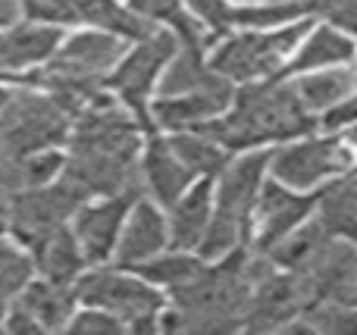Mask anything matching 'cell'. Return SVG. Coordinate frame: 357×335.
Returning <instances> with one entry per match:
<instances>
[{"label": "cell", "mask_w": 357, "mask_h": 335, "mask_svg": "<svg viewBox=\"0 0 357 335\" xmlns=\"http://www.w3.org/2000/svg\"><path fill=\"white\" fill-rule=\"evenodd\" d=\"M216 75V69H210L204 47H188L178 44V50L173 54V60L167 63V69L160 72L157 91L160 98H173V94H188L195 88H204L210 79Z\"/></svg>", "instance_id": "cell-25"}, {"label": "cell", "mask_w": 357, "mask_h": 335, "mask_svg": "<svg viewBox=\"0 0 357 335\" xmlns=\"http://www.w3.org/2000/svg\"><path fill=\"white\" fill-rule=\"evenodd\" d=\"M310 29H314V22L304 16L289 25H279V29H251L245 35H229L226 31L216 41L207 63L232 85L273 79V75L282 72L289 54Z\"/></svg>", "instance_id": "cell-3"}, {"label": "cell", "mask_w": 357, "mask_h": 335, "mask_svg": "<svg viewBox=\"0 0 357 335\" xmlns=\"http://www.w3.org/2000/svg\"><path fill=\"white\" fill-rule=\"evenodd\" d=\"M60 25L35 22V19L22 25H10V29L0 31V72H16V69L50 60V54L60 47Z\"/></svg>", "instance_id": "cell-18"}, {"label": "cell", "mask_w": 357, "mask_h": 335, "mask_svg": "<svg viewBox=\"0 0 357 335\" xmlns=\"http://www.w3.org/2000/svg\"><path fill=\"white\" fill-rule=\"evenodd\" d=\"M10 94H13V88H0V116H3L6 104H10Z\"/></svg>", "instance_id": "cell-35"}, {"label": "cell", "mask_w": 357, "mask_h": 335, "mask_svg": "<svg viewBox=\"0 0 357 335\" xmlns=\"http://www.w3.org/2000/svg\"><path fill=\"white\" fill-rule=\"evenodd\" d=\"M3 317H6V301L0 298V326H3Z\"/></svg>", "instance_id": "cell-36"}, {"label": "cell", "mask_w": 357, "mask_h": 335, "mask_svg": "<svg viewBox=\"0 0 357 335\" xmlns=\"http://www.w3.org/2000/svg\"><path fill=\"white\" fill-rule=\"evenodd\" d=\"M345 141L351 144V150H354V166H357V125H348V135H345Z\"/></svg>", "instance_id": "cell-34"}, {"label": "cell", "mask_w": 357, "mask_h": 335, "mask_svg": "<svg viewBox=\"0 0 357 335\" xmlns=\"http://www.w3.org/2000/svg\"><path fill=\"white\" fill-rule=\"evenodd\" d=\"M354 166V150L345 135H298L279 148H270L266 176L295 188V192H317L329 179Z\"/></svg>", "instance_id": "cell-6"}, {"label": "cell", "mask_w": 357, "mask_h": 335, "mask_svg": "<svg viewBox=\"0 0 357 335\" xmlns=\"http://www.w3.org/2000/svg\"><path fill=\"white\" fill-rule=\"evenodd\" d=\"M314 304L307 282L298 273L289 270H266L257 279V286L251 288V298L245 307V320L241 329L251 332H282L291 320H298L307 307Z\"/></svg>", "instance_id": "cell-10"}, {"label": "cell", "mask_w": 357, "mask_h": 335, "mask_svg": "<svg viewBox=\"0 0 357 335\" xmlns=\"http://www.w3.org/2000/svg\"><path fill=\"white\" fill-rule=\"evenodd\" d=\"M16 3H22V6H25V3H31V0H16Z\"/></svg>", "instance_id": "cell-38"}, {"label": "cell", "mask_w": 357, "mask_h": 335, "mask_svg": "<svg viewBox=\"0 0 357 335\" xmlns=\"http://www.w3.org/2000/svg\"><path fill=\"white\" fill-rule=\"evenodd\" d=\"M6 229H10V201L0 194V235H6Z\"/></svg>", "instance_id": "cell-33"}, {"label": "cell", "mask_w": 357, "mask_h": 335, "mask_svg": "<svg viewBox=\"0 0 357 335\" xmlns=\"http://www.w3.org/2000/svg\"><path fill=\"white\" fill-rule=\"evenodd\" d=\"M232 94H235V85L216 72L204 88L151 100L148 107L151 123H154V129H167V132L195 129V125H204L210 119H216L220 113H226L229 104H232Z\"/></svg>", "instance_id": "cell-13"}, {"label": "cell", "mask_w": 357, "mask_h": 335, "mask_svg": "<svg viewBox=\"0 0 357 335\" xmlns=\"http://www.w3.org/2000/svg\"><path fill=\"white\" fill-rule=\"evenodd\" d=\"M29 254H31V263H35V273L41 279L66 282V286H73L88 267L85 254H82L69 226H60L50 235H44L41 242H35L29 248Z\"/></svg>", "instance_id": "cell-22"}, {"label": "cell", "mask_w": 357, "mask_h": 335, "mask_svg": "<svg viewBox=\"0 0 357 335\" xmlns=\"http://www.w3.org/2000/svg\"><path fill=\"white\" fill-rule=\"evenodd\" d=\"M178 50V38L173 31H154L144 41H135V47H129L119 63L113 66V72L107 75V91L135 116V123L142 125L144 135H154V123H151V94L157 91L160 72L167 69V63L173 60Z\"/></svg>", "instance_id": "cell-5"}, {"label": "cell", "mask_w": 357, "mask_h": 335, "mask_svg": "<svg viewBox=\"0 0 357 335\" xmlns=\"http://www.w3.org/2000/svg\"><path fill=\"white\" fill-rule=\"evenodd\" d=\"M310 13L323 16L326 25L345 31L348 38L357 35V0H307Z\"/></svg>", "instance_id": "cell-31"}, {"label": "cell", "mask_w": 357, "mask_h": 335, "mask_svg": "<svg viewBox=\"0 0 357 335\" xmlns=\"http://www.w3.org/2000/svg\"><path fill=\"white\" fill-rule=\"evenodd\" d=\"M22 10L35 22L60 25V29H66V25H88V29L119 35L126 41H144L154 31H160L154 22L142 19L126 3H119V0H31Z\"/></svg>", "instance_id": "cell-9"}, {"label": "cell", "mask_w": 357, "mask_h": 335, "mask_svg": "<svg viewBox=\"0 0 357 335\" xmlns=\"http://www.w3.org/2000/svg\"><path fill=\"white\" fill-rule=\"evenodd\" d=\"M314 219L335 238L357 242V166L314 192Z\"/></svg>", "instance_id": "cell-19"}, {"label": "cell", "mask_w": 357, "mask_h": 335, "mask_svg": "<svg viewBox=\"0 0 357 335\" xmlns=\"http://www.w3.org/2000/svg\"><path fill=\"white\" fill-rule=\"evenodd\" d=\"M167 141H169V148L176 150L178 160H182L197 179H201V176H216L229 160H232V154H229L222 144H216L213 138L197 132V129L169 132Z\"/></svg>", "instance_id": "cell-27"}, {"label": "cell", "mask_w": 357, "mask_h": 335, "mask_svg": "<svg viewBox=\"0 0 357 335\" xmlns=\"http://www.w3.org/2000/svg\"><path fill=\"white\" fill-rule=\"evenodd\" d=\"M6 201H10V229L6 232L16 238V244H22L29 251L31 244L41 242L54 229L69 226L73 213L88 198L69 179L56 176V179L44 182V185L19 188V192L6 194Z\"/></svg>", "instance_id": "cell-8"}, {"label": "cell", "mask_w": 357, "mask_h": 335, "mask_svg": "<svg viewBox=\"0 0 357 335\" xmlns=\"http://www.w3.org/2000/svg\"><path fill=\"white\" fill-rule=\"evenodd\" d=\"M138 166H142V192H148L151 201L157 207H163V210L197 179L176 157V150L169 148L167 138H151L148 148L138 157Z\"/></svg>", "instance_id": "cell-17"}, {"label": "cell", "mask_w": 357, "mask_h": 335, "mask_svg": "<svg viewBox=\"0 0 357 335\" xmlns=\"http://www.w3.org/2000/svg\"><path fill=\"white\" fill-rule=\"evenodd\" d=\"M266 166H270V148H254L241 150L238 160H229L213 176V210L207 232L197 244V254L204 260H220L222 254L248 242V226L257 204V192L266 179Z\"/></svg>", "instance_id": "cell-2"}, {"label": "cell", "mask_w": 357, "mask_h": 335, "mask_svg": "<svg viewBox=\"0 0 357 335\" xmlns=\"http://www.w3.org/2000/svg\"><path fill=\"white\" fill-rule=\"evenodd\" d=\"M354 56H357V44L345 31L333 29V25H320V29H310L307 35L298 41V54L291 56V60H285L279 75L289 79V75H301V72H310V69L354 63Z\"/></svg>", "instance_id": "cell-21"}, {"label": "cell", "mask_w": 357, "mask_h": 335, "mask_svg": "<svg viewBox=\"0 0 357 335\" xmlns=\"http://www.w3.org/2000/svg\"><path fill=\"white\" fill-rule=\"evenodd\" d=\"M204 257L197 254V251H173V254H157L151 257V260L138 263V267H132L138 276H144V279L151 282V286H157L163 295H173L176 288L188 286L191 279H195L197 273L204 270Z\"/></svg>", "instance_id": "cell-26"}, {"label": "cell", "mask_w": 357, "mask_h": 335, "mask_svg": "<svg viewBox=\"0 0 357 335\" xmlns=\"http://www.w3.org/2000/svg\"><path fill=\"white\" fill-rule=\"evenodd\" d=\"M307 282L314 301L326 304H357V242L329 235L314 251L304 270H298Z\"/></svg>", "instance_id": "cell-12"}, {"label": "cell", "mask_w": 357, "mask_h": 335, "mask_svg": "<svg viewBox=\"0 0 357 335\" xmlns=\"http://www.w3.org/2000/svg\"><path fill=\"white\" fill-rule=\"evenodd\" d=\"M169 248V232H167V217L160 213V207L151 198H135L123 219V229H119L116 248H113L110 260L116 267H138V263L157 257L160 251Z\"/></svg>", "instance_id": "cell-15"}, {"label": "cell", "mask_w": 357, "mask_h": 335, "mask_svg": "<svg viewBox=\"0 0 357 335\" xmlns=\"http://www.w3.org/2000/svg\"><path fill=\"white\" fill-rule=\"evenodd\" d=\"M289 81L295 88L298 100L304 104V110H310L320 119L329 107H335L339 100L357 91V66L354 63H339V66L310 69L301 75H289Z\"/></svg>", "instance_id": "cell-20"}, {"label": "cell", "mask_w": 357, "mask_h": 335, "mask_svg": "<svg viewBox=\"0 0 357 335\" xmlns=\"http://www.w3.org/2000/svg\"><path fill=\"white\" fill-rule=\"evenodd\" d=\"M69 332H79V335H110V332H129L126 323L113 313L100 311V307H85V311H75L66 323Z\"/></svg>", "instance_id": "cell-30"}, {"label": "cell", "mask_w": 357, "mask_h": 335, "mask_svg": "<svg viewBox=\"0 0 357 335\" xmlns=\"http://www.w3.org/2000/svg\"><path fill=\"white\" fill-rule=\"evenodd\" d=\"M35 276L31 254L22 244H13L0 238V298L10 301L25 288V282Z\"/></svg>", "instance_id": "cell-29"}, {"label": "cell", "mask_w": 357, "mask_h": 335, "mask_svg": "<svg viewBox=\"0 0 357 335\" xmlns=\"http://www.w3.org/2000/svg\"><path fill=\"white\" fill-rule=\"evenodd\" d=\"M132 13H138L142 19L154 22L157 29L167 25L169 31L178 38V44H188V47H204L207 50L210 44H216L220 38L201 22V19L191 16V10L182 3V0H129Z\"/></svg>", "instance_id": "cell-24"}, {"label": "cell", "mask_w": 357, "mask_h": 335, "mask_svg": "<svg viewBox=\"0 0 357 335\" xmlns=\"http://www.w3.org/2000/svg\"><path fill=\"white\" fill-rule=\"evenodd\" d=\"M167 232L173 251H197L213 210V176L195 179L182 194L167 207Z\"/></svg>", "instance_id": "cell-16"}, {"label": "cell", "mask_w": 357, "mask_h": 335, "mask_svg": "<svg viewBox=\"0 0 357 335\" xmlns=\"http://www.w3.org/2000/svg\"><path fill=\"white\" fill-rule=\"evenodd\" d=\"M317 125L320 119L304 110L291 81L273 75V79L235 85L229 110L195 129L222 144L229 154H238V150H254L298 135H310Z\"/></svg>", "instance_id": "cell-1"}, {"label": "cell", "mask_w": 357, "mask_h": 335, "mask_svg": "<svg viewBox=\"0 0 357 335\" xmlns=\"http://www.w3.org/2000/svg\"><path fill=\"white\" fill-rule=\"evenodd\" d=\"M310 16L307 0H276V3H251L232 10V29H279V25H289L295 19Z\"/></svg>", "instance_id": "cell-28"}, {"label": "cell", "mask_w": 357, "mask_h": 335, "mask_svg": "<svg viewBox=\"0 0 357 335\" xmlns=\"http://www.w3.org/2000/svg\"><path fill=\"white\" fill-rule=\"evenodd\" d=\"M13 301H16L41 329H66L69 317L75 313V304H79L73 286H66V282H50V279H29L25 288Z\"/></svg>", "instance_id": "cell-23"}, {"label": "cell", "mask_w": 357, "mask_h": 335, "mask_svg": "<svg viewBox=\"0 0 357 335\" xmlns=\"http://www.w3.org/2000/svg\"><path fill=\"white\" fill-rule=\"evenodd\" d=\"M320 125H326L329 132L348 129V125H357V91L348 94L345 100H339L335 107H329V110L320 116Z\"/></svg>", "instance_id": "cell-32"}, {"label": "cell", "mask_w": 357, "mask_h": 335, "mask_svg": "<svg viewBox=\"0 0 357 335\" xmlns=\"http://www.w3.org/2000/svg\"><path fill=\"white\" fill-rule=\"evenodd\" d=\"M245 3H276V0H245Z\"/></svg>", "instance_id": "cell-37"}, {"label": "cell", "mask_w": 357, "mask_h": 335, "mask_svg": "<svg viewBox=\"0 0 357 335\" xmlns=\"http://www.w3.org/2000/svg\"><path fill=\"white\" fill-rule=\"evenodd\" d=\"M75 298L85 307H100V311L113 313L126 323L129 329L132 323L144 317H157L160 311H167V295L157 286H151L144 276H138L135 270L126 267H104L94 263V270L82 273L73 282Z\"/></svg>", "instance_id": "cell-7"}, {"label": "cell", "mask_w": 357, "mask_h": 335, "mask_svg": "<svg viewBox=\"0 0 357 335\" xmlns=\"http://www.w3.org/2000/svg\"><path fill=\"white\" fill-rule=\"evenodd\" d=\"M310 213H314V194L295 192V188L276 182L273 176H266L257 192L251 226H248V244L264 254L282 235H289L298 223H304Z\"/></svg>", "instance_id": "cell-11"}, {"label": "cell", "mask_w": 357, "mask_h": 335, "mask_svg": "<svg viewBox=\"0 0 357 335\" xmlns=\"http://www.w3.org/2000/svg\"><path fill=\"white\" fill-rule=\"evenodd\" d=\"M73 113L47 91L13 88L10 104L0 116V144L13 157L38 154L66 144Z\"/></svg>", "instance_id": "cell-4"}, {"label": "cell", "mask_w": 357, "mask_h": 335, "mask_svg": "<svg viewBox=\"0 0 357 335\" xmlns=\"http://www.w3.org/2000/svg\"><path fill=\"white\" fill-rule=\"evenodd\" d=\"M129 194H113V198H91L73 213L69 229H73L75 242H79L82 254H85L88 267L94 263H107L116 248L123 219L132 207Z\"/></svg>", "instance_id": "cell-14"}]
</instances>
